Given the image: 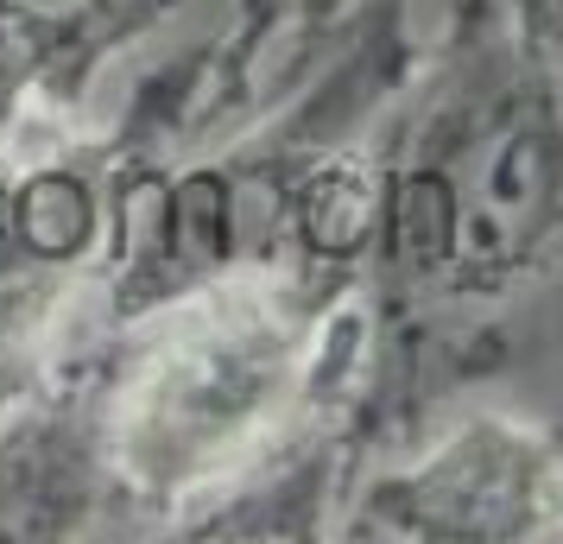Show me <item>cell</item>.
<instances>
[{"mask_svg": "<svg viewBox=\"0 0 563 544\" xmlns=\"http://www.w3.org/2000/svg\"><path fill=\"white\" fill-rule=\"evenodd\" d=\"M121 519L102 443V362L52 367L0 406V539H89Z\"/></svg>", "mask_w": 563, "mask_h": 544, "instance_id": "5", "label": "cell"}, {"mask_svg": "<svg viewBox=\"0 0 563 544\" xmlns=\"http://www.w3.org/2000/svg\"><path fill=\"white\" fill-rule=\"evenodd\" d=\"M330 286L298 266H222L102 362V443L121 519L172 525L254 475L317 392Z\"/></svg>", "mask_w": 563, "mask_h": 544, "instance_id": "1", "label": "cell"}, {"mask_svg": "<svg viewBox=\"0 0 563 544\" xmlns=\"http://www.w3.org/2000/svg\"><path fill=\"white\" fill-rule=\"evenodd\" d=\"M399 266L443 291L512 286L563 234V108L500 89L468 108L393 203Z\"/></svg>", "mask_w": 563, "mask_h": 544, "instance_id": "2", "label": "cell"}, {"mask_svg": "<svg viewBox=\"0 0 563 544\" xmlns=\"http://www.w3.org/2000/svg\"><path fill=\"white\" fill-rule=\"evenodd\" d=\"M355 544H551L563 539V443L512 412L456 418L411 463L342 507Z\"/></svg>", "mask_w": 563, "mask_h": 544, "instance_id": "4", "label": "cell"}, {"mask_svg": "<svg viewBox=\"0 0 563 544\" xmlns=\"http://www.w3.org/2000/svg\"><path fill=\"white\" fill-rule=\"evenodd\" d=\"M108 247V158L70 140V121L0 114V406L57 367V323Z\"/></svg>", "mask_w": 563, "mask_h": 544, "instance_id": "3", "label": "cell"}, {"mask_svg": "<svg viewBox=\"0 0 563 544\" xmlns=\"http://www.w3.org/2000/svg\"><path fill=\"white\" fill-rule=\"evenodd\" d=\"M184 0H0V114L77 121Z\"/></svg>", "mask_w": 563, "mask_h": 544, "instance_id": "6", "label": "cell"}]
</instances>
